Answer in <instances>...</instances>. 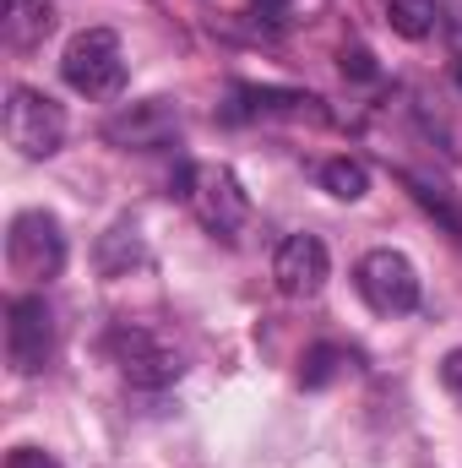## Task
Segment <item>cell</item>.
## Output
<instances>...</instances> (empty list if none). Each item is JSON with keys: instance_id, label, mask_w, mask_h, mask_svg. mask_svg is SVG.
<instances>
[{"instance_id": "277c9868", "label": "cell", "mask_w": 462, "mask_h": 468, "mask_svg": "<svg viewBox=\"0 0 462 468\" xmlns=\"http://www.w3.org/2000/svg\"><path fill=\"white\" fill-rule=\"evenodd\" d=\"M5 261L27 283H49L66 267V234L49 213H16L5 229Z\"/></svg>"}, {"instance_id": "ba28073f", "label": "cell", "mask_w": 462, "mask_h": 468, "mask_svg": "<svg viewBox=\"0 0 462 468\" xmlns=\"http://www.w3.org/2000/svg\"><path fill=\"white\" fill-rule=\"evenodd\" d=\"M272 278H278V289L289 300H316L327 289V278H332V256H327V245L316 234H289L278 245V256H272Z\"/></svg>"}, {"instance_id": "2e32d148", "label": "cell", "mask_w": 462, "mask_h": 468, "mask_svg": "<svg viewBox=\"0 0 462 468\" xmlns=\"http://www.w3.org/2000/svg\"><path fill=\"white\" fill-rule=\"evenodd\" d=\"M5 468H60L49 452H38V447H16L11 458H5Z\"/></svg>"}, {"instance_id": "7a4b0ae2", "label": "cell", "mask_w": 462, "mask_h": 468, "mask_svg": "<svg viewBox=\"0 0 462 468\" xmlns=\"http://www.w3.org/2000/svg\"><path fill=\"white\" fill-rule=\"evenodd\" d=\"M60 77H66V88H77V93H88V99L120 93V82H125L120 38L110 27H82V33L66 44V55H60Z\"/></svg>"}, {"instance_id": "9c48e42d", "label": "cell", "mask_w": 462, "mask_h": 468, "mask_svg": "<svg viewBox=\"0 0 462 468\" xmlns=\"http://www.w3.org/2000/svg\"><path fill=\"white\" fill-rule=\"evenodd\" d=\"M180 131V110L169 99H147V104H131L125 115H115L104 125V136L115 147H136V153H152V147H169Z\"/></svg>"}, {"instance_id": "9a60e30c", "label": "cell", "mask_w": 462, "mask_h": 468, "mask_svg": "<svg viewBox=\"0 0 462 468\" xmlns=\"http://www.w3.org/2000/svg\"><path fill=\"white\" fill-rule=\"evenodd\" d=\"M343 71H348V77H359V82H370V77H375L370 49H343Z\"/></svg>"}, {"instance_id": "8992f818", "label": "cell", "mask_w": 462, "mask_h": 468, "mask_svg": "<svg viewBox=\"0 0 462 468\" xmlns=\"http://www.w3.org/2000/svg\"><path fill=\"white\" fill-rule=\"evenodd\" d=\"M49 349H55V322H49V305L38 294H22L11 300L5 311V359L16 376H38L49 365Z\"/></svg>"}, {"instance_id": "52a82bcc", "label": "cell", "mask_w": 462, "mask_h": 468, "mask_svg": "<svg viewBox=\"0 0 462 468\" xmlns=\"http://www.w3.org/2000/svg\"><path fill=\"white\" fill-rule=\"evenodd\" d=\"M110 354H115L120 376L131 387H169L180 376V354L163 338H152L147 327H115L110 333Z\"/></svg>"}, {"instance_id": "3957f363", "label": "cell", "mask_w": 462, "mask_h": 468, "mask_svg": "<svg viewBox=\"0 0 462 468\" xmlns=\"http://www.w3.org/2000/svg\"><path fill=\"white\" fill-rule=\"evenodd\" d=\"M5 142L22 158H55L66 142V110L44 99L38 88H11L5 93Z\"/></svg>"}, {"instance_id": "30bf717a", "label": "cell", "mask_w": 462, "mask_h": 468, "mask_svg": "<svg viewBox=\"0 0 462 468\" xmlns=\"http://www.w3.org/2000/svg\"><path fill=\"white\" fill-rule=\"evenodd\" d=\"M49 27H55V5H44V0H22V5L5 16V38H11L16 49H33Z\"/></svg>"}, {"instance_id": "5b68a950", "label": "cell", "mask_w": 462, "mask_h": 468, "mask_svg": "<svg viewBox=\"0 0 462 468\" xmlns=\"http://www.w3.org/2000/svg\"><path fill=\"white\" fill-rule=\"evenodd\" d=\"M353 283H359V294L375 316H403V311L419 305V272L403 250H370L353 267Z\"/></svg>"}, {"instance_id": "d6986e66", "label": "cell", "mask_w": 462, "mask_h": 468, "mask_svg": "<svg viewBox=\"0 0 462 468\" xmlns=\"http://www.w3.org/2000/svg\"><path fill=\"white\" fill-rule=\"evenodd\" d=\"M16 5H22V0H5V16H11V11H16Z\"/></svg>"}, {"instance_id": "ffe728a7", "label": "cell", "mask_w": 462, "mask_h": 468, "mask_svg": "<svg viewBox=\"0 0 462 468\" xmlns=\"http://www.w3.org/2000/svg\"><path fill=\"white\" fill-rule=\"evenodd\" d=\"M457 82H462V66H457Z\"/></svg>"}, {"instance_id": "6da1fadb", "label": "cell", "mask_w": 462, "mask_h": 468, "mask_svg": "<svg viewBox=\"0 0 462 468\" xmlns=\"http://www.w3.org/2000/svg\"><path fill=\"white\" fill-rule=\"evenodd\" d=\"M174 191L191 202V213L202 218V229L224 234V239H234L239 224H245V213H250L245 186L234 180V169H224V164H191V169H180Z\"/></svg>"}, {"instance_id": "e0dca14e", "label": "cell", "mask_w": 462, "mask_h": 468, "mask_svg": "<svg viewBox=\"0 0 462 468\" xmlns=\"http://www.w3.org/2000/svg\"><path fill=\"white\" fill-rule=\"evenodd\" d=\"M441 376H446V387H452V392H462V349H452L446 359H441Z\"/></svg>"}, {"instance_id": "ac0fdd59", "label": "cell", "mask_w": 462, "mask_h": 468, "mask_svg": "<svg viewBox=\"0 0 462 468\" xmlns=\"http://www.w3.org/2000/svg\"><path fill=\"white\" fill-rule=\"evenodd\" d=\"M256 11H261L267 22H283V11H289V0H256Z\"/></svg>"}, {"instance_id": "5bb4252c", "label": "cell", "mask_w": 462, "mask_h": 468, "mask_svg": "<svg viewBox=\"0 0 462 468\" xmlns=\"http://www.w3.org/2000/svg\"><path fill=\"white\" fill-rule=\"evenodd\" d=\"M338 365H343V349H327V344H321V349L305 354V370H299V376H305V387H327V381L338 376Z\"/></svg>"}, {"instance_id": "4fadbf2b", "label": "cell", "mask_w": 462, "mask_h": 468, "mask_svg": "<svg viewBox=\"0 0 462 468\" xmlns=\"http://www.w3.org/2000/svg\"><path fill=\"white\" fill-rule=\"evenodd\" d=\"M386 16L403 38H430L436 33V0H392Z\"/></svg>"}, {"instance_id": "7c38bea8", "label": "cell", "mask_w": 462, "mask_h": 468, "mask_svg": "<svg viewBox=\"0 0 462 468\" xmlns=\"http://www.w3.org/2000/svg\"><path fill=\"white\" fill-rule=\"evenodd\" d=\"M131 261H142V239H136L131 224H115V229L99 239V272H104V278H120Z\"/></svg>"}, {"instance_id": "8fae6325", "label": "cell", "mask_w": 462, "mask_h": 468, "mask_svg": "<svg viewBox=\"0 0 462 468\" xmlns=\"http://www.w3.org/2000/svg\"><path fill=\"white\" fill-rule=\"evenodd\" d=\"M321 186H327L338 202H359V197L370 191V169H364L359 158H327V164H321Z\"/></svg>"}]
</instances>
